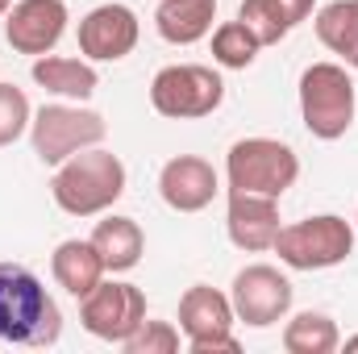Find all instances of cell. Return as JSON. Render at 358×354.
<instances>
[{"label":"cell","instance_id":"6da1fadb","mask_svg":"<svg viewBox=\"0 0 358 354\" xmlns=\"http://www.w3.org/2000/svg\"><path fill=\"white\" fill-rule=\"evenodd\" d=\"M63 338V313L42 279L21 263H0V342L8 346H55Z\"/></svg>","mask_w":358,"mask_h":354},{"label":"cell","instance_id":"7a4b0ae2","mask_svg":"<svg viewBox=\"0 0 358 354\" xmlns=\"http://www.w3.org/2000/svg\"><path fill=\"white\" fill-rule=\"evenodd\" d=\"M125 183H129L125 163L113 150L88 146V150H80L55 167L50 196L67 217H100L125 196Z\"/></svg>","mask_w":358,"mask_h":354},{"label":"cell","instance_id":"3957f363","mask_svg":"<svg viewBox=\"0 0 358 354\" xmlns=\"http://www.w3.org/2000/svg\"><path fill=\"white\" fill-rule=\"evenodd\" d=\"M271 250L292 271H329L355 255V225L338 213H317L283 225Z\"/></svg>","mask_w":358,"mask_h":354},{"label":"cell","instance_id":"277c9868","mask_svg":"<svg viewBox=\"0 0 358 354\" xmlns=\"http://www.w3.org/2000/svg\"><path fill=\"white\" fill-rule=\"evenodd\" d=\"M300 117L321 142L346 138L355 125V80L342 63H313L300 76Z\"/></svg>","mask_w":358,"mask_h":354},{"label":"cell","instance_id":"5b68a950","mask_svg":"<svg viewBox=\"0 0 358 354\" xmlns=\"http://www.w3.org/2000/svg\"><path fill=\"white\" fill-rule=\"evenodd\" d=\"M225 179L229 192H259L279 200L300 179V159L279 138H242L225 155Z\"/></svg>","mask_w":358,"mask_h":354},{"label":"cell","instance_id":"8992f818","mask_svg":"<svg viewBox=\"0 0 358 354\" xmlns=\"http://www.w3.org/2000/svg\"><path fill=\"white\" fill-rule=\"evenodd\" d=\"M108 134L104 117L96 108H80L76 104H42L29 121V138H34V155L46 163V167H59L67 163L71 155L100 146Z\"/></svg>","mask_w":358,"mask_h":354},{"label":"cell","instance_id":"52a82bcc","mask_svg":"<svg viewBox=\"0 0 358 354\" xmlns=\"http://www.w3.org/2000/svg\"><path fill=\"white\" fill-rule=\"evenodd\" d=\"M225 100V80L204 63H171L150 80V104L159 117L196 121L217 113Z\"/></svg>","mask_w":358,"mask_h":354},{"label":"cell","instance_id":"ba28073f","mask_svg":"<svg viewBox=\"0 0 358 354\" xmlns=\"http://www.w3.org/2000/svg\"><path fill=\"white\" fill-rule=\"evenodd\" d=\"M229 300H234L238 321H246L250 330H271V325H279V321L292 313L296 288H292V279H287L279 267L250 263L234 275Z\"/></svg>","mask_w":358,"mask_h":354},{"label":"cell","instance_id":"9c48e42d","mask_svg":"<svg viewBox=\"0 0 358 354\" xmlns=\"http://www.w3.org/2000/svg\"><path fill=\"white\" fill-rule=\"evenodd\" d=\"M80 321L92 338L121 346L146 321V296H142V288H134L125 279H100L80 300Z\"/></svg>","mask_w":358,"mask_h":354},{"label":"cell","instance_id":"30bf717a","mask_svg":"<svg viewBox=\"0 0 358 354\" xmlns=\"http://www.w3.org/2000/svg\"><path fill=\"white\" fill-rule=\"evenodd\" d=\"M142 38L138 13L129 4H96L88 17L80 21V55L88 63H121L125 55H134Z\"/></svg>","mask_w":358,"mask_h":354},{"label":"cell","instance_id":"8fae6325","mask_svg":"<svg viewBox=\"0 0 358 354\" xmlns=\"http://www.w3.org/2000/svg\"><path fill=\"white\" fill-rule=\"evenodd\" d=\"M67 4L63 0H17L4 13V38L17 55H50L67 34Z\"/></svg>","mask_w":358,"mask_h":354},{"label":"cell","instance_id":"7c38bea8","mask_svg":"<svg viewBox=\"0 0 358 354\" xmlns=\"http://www.w3.org/2000/svg\"><path fill=\"white\" fill-rule=\"evenodd\" d=\"M217 192H221V179L213 171V163L200 159V155H176L159 171V196L176 213H200V208H208L217 200Z\"/></svg>","mask_w":358,"mask_h":354},{"label":"cell","instance_id":"4fadbf2b","mask_svg":"<svg viewBox=\"0 0 358 354\" xmlns=\"http://www.w3.org/2000/svg\"><path fill=\"white\" fill-rule=\"evenodd\" d=\"M225 229L229 242L238 250L263 255L279 238V200L275 196H259V192H229V208H225Z\"/></svg>","mask_w":358,"mask_h":354},{"label":"cell","instance_id":"5bb4252c","mask_svg":"<svg viewBox=\"0 0 358 354\" xmlns=\"http://www.w3.org/2000/svg\"><path fill=\"white\" fill-rule=\"evenodd\" d=\"M234 300L208 283H192L183 296H179V334L187 338V351L208 342V338H221V334H234Z\"/></svg>","mask_w":358,"mask_h":354},{"label":"cell","instance_id":"9a60e30c","mask_svg":"<svg viewBox=\"0 0 358 354\" xmlns=\"http://www.w3.org/2000/svg\"><path fill=\"white\" fill-rule=\"evenodd\" d=\"M317 0H242L238 4V21L259 38V46L283 42L300 21L313 17Z\"/></svg>","mask_w":358,"mask_h":354},{"label":"cell","instance_id":"2e32d148","mask_svg":"<svg viewBox=\"0 0 358 354\" xmlns=\"http://www.w3.org/2000/svg\"><path fill=\"white\" fill-rule=\"evenodd\" d=\"M92 246L96 255L104 259V271L121 275V271H134L142 263V250H146V234L134 217H121V213H108L104 221H96L92 229Z\"/></svg>","mask_w":358,"mask_h":354},{"label":"cell","instance_id":"e0dca14e","mask_svg":"<svg viewBox=\"0 0 358 354\" xmlns=\"http://www.w3.org/2000/svg\"><path fill=\"white\" fill-rule=\"evenodd\" d=\"M217 21V0H159L155 8V29L171 46H196L200 38L213 34Z\"/></svg>","mask_w":358,"mask_h":354},{"label":"cell","instance_id":"ac0fdd59","mask_svg":"<svg viewBox=\"0 0 358 354\" xmlns=\"http://www.w3.org/2000/svg\"><path fill=\"white\" fill-rule=\"evenodd\" d=\"M34 84L63 100H92L100 88V76L88 59H67V55H38L34 59Z\"/></svg>","mask_w":358,"mask_h":354},{"label":"cell","instance_id":"d6986e66","mask_svg":"<svg viewBox=\"0 0 358 354\" xmlns=\"http://www.w3.org/2000/svg\"><path fill=\"white\" fill-rule=\"evenodd\" d=\"M50 275H55V283L63 288V292H71L76 300H84L92 288L104 279V259L96 255V246H92V238H67V242H59L55 246V255H50Z\"/></svg>","mask_w":358,"mask_h":354},{"label":"cell","instance_id":"ffe728a7","mask_svg":"<svg viewBox=\"0 0 358 354\" xmlns=\"http://www.w3.org/2000/svg\"><path fill=\"white\" fill-rule=\"evenodd\" d=\"M317 38L325 50L342 55L358 71V0H329L317 17Z\"/></svg>","mask_w":358,"mask_h":354},{"label":"cell","instance_id":"44dd1931","mask_svg":"<svg viewBox=\"0 0 358 354\" xmlns=\"http://www.w3.org/2000/svg\"><path fill=\"white\" fill-rule=\"evenodd\" d=\"M342 346V334H338V321L329 313H296L287 325H283V351L287 354H334Z\"/></svg>","mask_w":358,"mask_h":354},{"label":"cell","instance_id":"7402d4cb","mask_svg":"<svg viewBox=\"0 0 358 354\" xmlns=\"http://www.w3.org/2000/svg\"><path fill=\"white\" fill-rule=\"evenodd\" d=\"M259 38L242 25V21H225L213 29V63L225 67V71H246L255 59H259Z\"/></svg>","mask_w":358,"mask_h":354},{"label":"cell","instance_id":"603a6c76","mask_svg":"<svg viewBox=\"0 0 358 354\" xmlns=\"http://www.w3.org/2000/svg\"><path fill=\"white\" fill-rule=\"evenodd\" d=\"M34 121V108H29V96L17 88V84H4L0 80V146H13Z\"/></svg>","mask_w":358,"mask_h":354},{"label":"cell","instance_id":"cb8c5ba5","mask_svg":"<svg viewBox=\"0 0 358 354\" xmlns=\"http://www.w3.org/2000/svg\"><path fill=\"white\" fill-rule=\"evenodd\" d=\"M121 346L129 354H176L179 351V330L171 321H142Z\"/></svg>","mask_w":358,"mask_h":354},{"label":"cell","instance_id":"d4e9b609","mask_svg":"<svg viewBox=\"0 0 358 354\" xmlns=\"http://www.w3.org/2000/svg\"><path fill=\"white\" fill-rule=\"evenodd\" d=\"M238 354L242 351V342L234 338V334H221V338H208V342H200V346H192V354Z\"/></svg>","mask_w":358,"mask_h":354},{"label":"cell","instance_id":"484cf974","mask_svg":"<svg viewBox=\"0 0 358 354\" xmlns=\"http://www.w3.org/2000/svg\"><path fill=\"white\" fill-rule=\"evenodd\" d=\"M8 8H13V0H0V17H4V13H8Z\"/></svg>","mask_w":358,"mask_h":354},{"label":"cell","instance_id":"4316f807","mask_svg":"<svg viewBox=\"0 0 358 354\" xmlns=\"http://www.w3.org/2000/svg\"><path fill=\"white\" fill-rule=\"evenodd\" d=\"M355 225H358V213H355Z\"/></svg>","mask_w":358,"mask_h":354}]
</instances>
